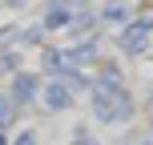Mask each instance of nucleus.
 <instances>
[{
	"label": "nucleus",
	"instance_id": "nucleus-4",
	"mask_svg": "<svg viewBox=\"0 0 153 145\" xmlns=\"http://www.w3.org/2000/svg\"><path fill=\"white\" fill-rule=\"evenodd\" d=\"M36 93H45V89L36 85V77H32V73H16V77H12V93H8V97H12L16 105H28Z\"/></svg>",
	"mask_w": 153,
	"mask_h": 145
},
{
	"label": "nucleus",
	"instance_id": "nucleus-6",
	"mask_svg": "<svg viewBox=\"0 0 153 145\" xmlns=\"http://www.w3.org/2000/svg\"><path fill=\"white\" fill-rule=\"evenodd\" d=\"M65 61H69L73 69H76V65H89V61H97V40H93V36L76 40V45L69 48V53H65Z\"/></svg>",
	"mask_w": 153,
	"mask_h": 145
},
{
	"label": "nucleus",
	"instance_id": "nucleus-12",
	"mask_svg": "<svg viewBox=\"0 0 153 145\" xmlns=\"http://www.w3.org/2000/svg\"><path fill=\"white\" fill-rule=\"evenodd\" d=\"M12 145H40V137H36V133H20Z\"/></svg>",
	"mask_w": 153,
	"mask_h": 145
},
{
	"label": "nucleus",
	"instance_id": "nucleus-15",
	"mask_svg": "<svg viewBox=\"0 0 153 145\" xmlns=\"http://www.w3.org/2000/svg\"><path fill=\"white\" fill-rule=\"evenodd\" d=\"M137 145H153V141H137Z\"/></svg>",
	"mask_w": 153,
	"mask_h": 145
},
{
	"label": "nucleus",
	"instance_id": "nucleus-9",
	"mask_svg": "<svg viewBox=\"0 0 153 145\" xmlns=\"http://www.w3.org/2000/svg\"><path fill=\"white\" fill-rule=\"evenodd\" d=\"M20 36L28 40V45H40V36H45V24H32V28H24Z\"/></svg>",
	"mask_w": 153,
	"mask_h": 145
},
{
	"label": "nucleus",
	"instance_id": "nucleus-8",
	"mask_svg": "<svg viewBox=\"0 0 153 145\" xmlns=\"http://www.w3.org/2000/svg\"><path fill=\"white\" fill-rule=\"evenodd\" d=\"M16 109H20V105H16L12 97H0V133H4L8 125H12V117H16Z\"/></svg>",
	"mask_w": 153,
	"mask_h": 145
},
{
	"label": "nucleus",
	"instance_id": "nucleus-16",
	"mask_svg": "<svg viewBox=\"0 0 153 145\" xmlns=\"http://www.w3.org/2000/svg\"><path fill=\"white\" fill-rule=\"evenodd\" d=\"M81 4H89V0H81Z\"/></svg>",
	"mask_w": 153,
	"mask_h": 145
},
{
	"label": "nucleus",
	"instance_id": "nucleus-11",
	"mask_svg": "<svg viewBox=\"0 0 153 145\" xmlns=\"http://www.w3.org/2000/svg\"><path fill=\"white\" fill-rule=\"evenodd\" d=\"M12 36H20V32H16V24H8V28H0V53H4V48L12 45Z\"/></svg>",
	"mask_w": 153,
	"mask_h": 145
},
{
	"label": "nucleus",
	"instance_id": "nucleus-3",
	"mask_svg": "<svg viewBox=\"0 0 153 145\" xmlns=\"http://www.w3.org/2000/svg\"><path fill=\"white\" fill-rule=\"evenodd\" d=\"M40 101H45V109H53V113H61V109L73 105V89L65 81H48L45 93H40Z\"/></svg>",
	"mask_w": 153,
	"mask_h": 145
},
{
	"label": "nucleus",
	"instance_id": "nucleus-7",
	"mask_svg": "<svg viewBox=\"0 0 153 145\" xmlns=\"http://www.w3.org/2000/svg\"><path fill=\"white\" fill-rule=\"evenodd\" d=\"M129 16H133V4H125V0H109L101 8V20H109V24H125Z\"/></svg>",
	"mask_w": 153,
	"mask_h": 145
},
{
	"label": "nucleus",
	"instance_id": "nucleus-14",
	"mask_svg": "<svg viewBox=\"0 0 153 145\" xmlns=\"http://www.w3.org/2000/svg\"><path fill=\"white\" fill-rule=\"evenodd\" d=\"M0 145H8V141H4V133H0Z\"/></svg>",
	"mask_w": 153,
	"mask_h": 145
},
{
	"label": "nucleus",
	"instance_id": "nucleus-2",
	"mask_svg": "<svg viewBox=\"0 0 153 145\" xmlns=\"http://www.w3.org/2000/svg\"><path fill=\"white\" fill-rule=\"evenodd\" d=\"M149 36H153V20H149V16H137V20H129V24L121 28L117 48L129 53V57H137V53H145V48H149Z\"/></svg>",
	"mask_w": 153,
	"mask_h": 145
},
{
	"label": "nucleus",
	"instance_id": "nucleus-13",
	"mask_svg": "<svg viewBox=\"0 0 153 145\" xmlns=\"http://www.w3.org/2000/svg\"><path fill=\"white\" fill-rule=\"evenodd\" d=\"M73 145H93V137H89L85 129H76V133H73Z\"/></svg>",
	"mask_w": 153,
	"mask_h": 145
},
{
	"label": "nucleus",
	"instance_id": "nucleus-1",
	"mask_svg": "<svg viewBox=\"0 0 153 145\" xmlns=\"http://www.w3.org/2000/svg\"><path fill=\"white\" fill-rule=\"evenodd\" d=\"M93 113H97V121H105V125H121V121H129V117L137 113V105H133V97L125 89H105V85H97V89H93Z\"/></svg>",
	"mask_w": 153,
	"mask_h": 145
},
{
	"label": "nucleus",
	"instance_id": "nucleus-10",
	"mask_svg": "<svg viewBox=\"0 0 153 145\" xmlns=\"http://www.w3.org/2000/svg\"><path fill=\"white\" fill-rule=\"evenodd\" d=\"M93 20H97L93 12H76V16H73V28H76V32H81V28H93Z\"/></svg>",
	"mask_w": 153,
	"mask_h": 145
},
{
	"label": "nucleus",
	"instance_id": "nucleus-5",
	"mask_svg": "<svg viewBox=\"0 0 153 145\" xmlns=\"http://www.w3.org/2000/svg\"><path fill=\"white\" fill-rule=\"evenodd\" d=\"M73 4L69 0H53V4L45 8V16H40V24H45V28H65V24H73Z\"/></svg>",
	"mask_w": 153,
	"mask_h": 145
}]
</instances>
